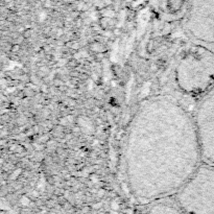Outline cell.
I'll use <instances>...</instances> for the list:
<instances>
[{
    "instance_id": "7",
    "label": "cell",
    "mask_w": 214,
    "mask_h": 214,
    "mask_svg": "<svg viewBox=\"0 0 214 214\" xmlns=\"http://www.w3.org/2000/svg\"><path fill=\"white\" fill-rule=\"evenodd\" d=\"M91 49L93 51H95V52H99V51L101 50V48H103V46L100 45L99 43H93L91 45Z\"/></svg>"
},
{
    "instance_id": "8",
    "label": "cell",
    "mask_w": 214,
    "mask_h": 214,
    "mask_svg": "<svg viewBox=\"0 0 214 214\" xmlns=\"http://www.w3.org/2000/svg\"><path fill=\"white\" fill-rule=\"evenodd\" d=\"M21 204L23 205V206H27V205L29 204V199H27V197H24V196H23V197L21 199Z\"/></svg>"
},
{
    "instance_id": "4",
    "label": "cell",
    "mask_w": 214,
    "mask_h": 214,
    "mask_svg": "<svg viewBox=\"0 0 214 214\" xmlns=\"http://www.w3.org/2000/svg\"><path fill=\"white\" fill-rule=\"evenodd\" d=\"M202 157L214 166V87L205 93L194 115Z\"/></svg>"
},
{
    "instance_id": "2",
    "label": "cell",
    "mask_w": 214,
    "mask_h": 214,
    "mask_svg": "<svg viewBox=\"0 0 214 214\" xmlns=\"http://www.w3.org/2000/svg\"><path fill=\"white\" fill-rule=\"evenodd\" d=\"M175 81L188 94H205L214 87V53L204 46H193L181 57Z\"/></svg>"
},
{
    "instance_id": "3",
    "label": "cell",
    "mask_w": 214,
    "mask_h": 214,
    "mask_svg": "<svg viewBox=\"0 0 214 214\" xmlns=\"http://www.w3.org/2000/svg\"><path fill=\"white\" fill-rule=\"evenodd\" d=\"M184 214H214V166L203 164L178 191Z\"/></svg>"
},
{
    "instance_id": "1",
    "label": "cell",
    "mask_w": 214,
    "mask_h": 214,
    "mask_svg": "<svg viewBox=\"0 0 214 214\" xmlns=\"http://www.w3.org/2000/svg\"><path fill=\"white\" fill-rule=\"evenodd\" d=\"M194 118L167 96L150 98L134 116L125 144V171L134 195L149 202L178 192L201 166Z\"/></svg>"
},
{
    "instance_id": "5",
    "label": "cell",
    "mask_w": 214,
    "mask_h": 214,
    "mask_svg": "<svg viewBox=\"0 0 214 214\" xmlns=\"http://www.w3.org/2000/svg\"><path fill=\"white\" fill-rule=\"evenodd\" d=\"M186 28L196 40L214 44V0H193Z\"/></svg>"
},
{
    "instance_id": "11",
    "label": "cell",
    "mask_w": 214,
    "mask_h": 214,
    "mask_svg": "<svg viewBox=\"0 0 214 214\" xmlns=\"http://www.w3.org/2000/svg\"><path fill=\"white\" fill-rule=\"evenodd\" d=\"M12 50H13V51H18V50H19V45H14Z\"/></svg>"
},
{
    "instance_id": "12",
    "label": "cell",
    "mask_w": 214,
    "mask_h": 214,
    "mask_svg": "<svg viewBox=\"0 0 214 214\" xmlns=\"http://www.w3.org/2000/svg\"><path fill=\"white\" fill-rule=\"evenodd\" d=\"M42 89H43V92H47V87L46 86H43Z\"/></svg>"
},
{
    "instance_id": "10",
    "label": "cell",
    "mask_w": 214,
    "mask_h": 214,
    "mask_svg": "<svg viewBox=\"0 0 214 214\" xmlns=\"http://www.w3.org/2000/svg\"><path fill=\"white\" fill-rule=\"evenodd\" d=\"M51 5H52V3H51L50 0H47V1H45V3H44V6L45 7H50Z\"/></svg>"
},
{
    "instance_id": "6",
    "label": "cell",
    "mask_w": 214,
    "mask_h": 214,
    "mask_svg": "<svg viewBox=\"0 0 214 214\" xmlns=\"http://www.w3.org/2000/svg\"><path fill=\"white\" fill-rule=\"evenodd\" d=\"M147 214H184L180 208H177L174 205L160 203L153 206Z\"/></svg>"
},
{
    "instance_id": "9",
    "label": "cell",
    "mask_w": 214,
    "mask_h": 214,
    "mask_svg": "<svg viewBox=\"0 0 214 214\" xmlns=\"http://www.w3.org/2000/svg\"><path fill=\"white\" fill-rule=\"evenodd\" d=\"M112 209H113L114 211H117V209H118V204L116 202H113L112 203Z\"/></svg>"
}]
</instances>
